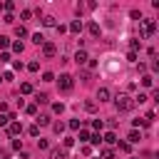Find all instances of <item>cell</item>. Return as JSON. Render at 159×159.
<instances>
[{
    "mask_svg": "<svg viewBox=\"0 0 159 159\" xmlns=\"http://www.w3.org/2000/svg\"><path fill=\"white\" fill-rule=\"evenodd\" d=\"M114 107H117V112H129L134 107V99L129 94H117L114 97Z\"/></svg>",
    "mask_w": 159,
    "mask_h": 159,
    "instance_id": "obj_1",
    "label": "cell"
},
{
    "mask_svg": "<svg viewBox=\"0 0 159 159\" xmlns=\"http://www.w3.org/2000/svg\"><path fill=\"white\" fill-rule=\"evenodd\" d=\"M57 84H60V89H62V92H70V89H72V84H75V77H72V75H60Z\"/></svg>",
    "mask_w": 159,
    "mask_h": 159,
    "instance_id": "obj_2",
    "label": "cell"
},
{
    "mask_svg": "<svg viewBox=\"0 0 159 159\" xmlns=\"http://www.w3.org/2000/svg\"><path fill=\"white\" fill-rule=\"evenodd\" d=\"M154 30H157V22H154V20H144L139 37H149V35H154Z\"/></svg>",
    "mask_w": 159,
    "mask_h": 159,
    "instance_id": "obj_3",
    "label": "cell"
},
{
    "mask_svg": "<svg viewBox=\"0 0 159 159\" xmlns=\"http://www.w3.org/2000/svg\"><path fill=\"white\" fill-rule=\"evenodd\" d=\"M55 52H57V47H55L52 42H45V45H42V55H45V57H55Z\"/></svg>",
    "mask_w": 159,
    "mask_h": 159,
    "instance_id": "obj_4",
    "label": "cell"
},
{
    "mask_svg": "<svg viewBox=\"0 0 159 159\" xmlns=\"http://www.w3.org/2000/svg\"><path fill=\"white\" fill-rule=\"evenodd\" d=\"M20 132H22V127H20V122H10V124H7V134H10V137H17Z\"/></svg>",
    "mask_w": 159,
    "mask_h": 159,
    "instance_id": "obj_5",
    "label": "cell"
},
{
    "mask_svg": "<svg viewBox=\"0 0 159 159\" xmlns=\"http://www.w3.org/2000/svg\"><path fill=\"white\" fill-rule=\"evenodd\" d=\"M50 159H67V152H65L62 147H55V149L50 152Z\"/></svg>",
    "mask_w": 159,
    "mask_h": 159,
    "instance_id": "obj_6",
    "label": "cell"
},
{
    "mask_svg": "<svg viewBox=\"0 0 159 159\" xmlns=\"http://www.w3.org/2000/svg\"><path fill=\"white\" fill-rule=\"evenodd\" d=\"M67 30H70V32H72V35H80V32H82V22H80V20H72V22H70V27H67Z\"/></svg>",
    "mask_w": 159,
    "mask_h": 159,
    "instance_id": "obj_7",
    "label": "cell"
},
{
    "mask_svg": "<svg viewBox=\"0 0 159 159\" xmlns=\"http://www.w3.org/2000/svg\"><path fill=\"white\" fill-rule=\"evenodd\" d=\"M87 30H89V35H92V37H99V35H102V27H99L97 22H89V25H87Z\"/></svg>",
    "mask_w": 159,
    "mask_h": 159,
    "instance_id": "obj_8",
    "label": "cell"
},
{
    "mask_svg": "<svg viewBox=\"0 0 159 159\" xmlns=\"http://www.w3.org/2000/svg\"><path fill=\"white\" fill-rule=\"evenodd\" d=\"M109 97H112V94H109L107 87H99V89H97V99H99V102H107Z\"/></svg>",
    "mask_w": 159,
    "mask_h": 159,
    "instance_id": "obj_9",
    "label": "cell"
},
{
    "mask_svg": "<svg viewBox=\"0 0 159 159\" xmlns=\"http://www.w3.org/2000/svg\"><path fill=\"white\" fill-rule=\"evenodd\" d=\"M75 62H77V65H84V62H87V52H84V50H77V52H75Z\"/></svg>",
    "mask_w": 159,
    "mask_h": 159,
    "instance_id": "obj_10",
    "label": "cell"
},
{
    "mask_svg": "<svg viewBox=\"0 0 159 159\" xmlns=\"http://www.w3.org/2000/svg\"><path fill=\"white\" fill-rule=\"evenodd\" d=\"M102 142H104V144H117V134H114V132H107V134L102 137Z\"/></svg>",
    "mask_w": 159,
    "mask_h": 159,
    "instance_id": "obj_11",
    "label": "cell"
},
{
    "mask_svg": "<svg viewBox=\"0 0 159 159\" xmlns=\"http://www.w3.org/2000/svg\"><path fill=\"white\" fill-rule=\"evenodd\" d=\"M45 102H50L47 94H45V92H37V94H35V104H45Z\"/></svg>",
    "mask_w": 159,
    "mask_h": 159,
    "instance_id": "obj_12",
    "label": "cell"
},
{
    "mask_svg": "<svg viewBox=\"0 0 159 159\" xmlns=\"http://www.w3.org/2000/svg\"><path fill=\"white\" fill-rule=\"evenodd\" d=\"M142 84H144V87H152V84H154V77H152V75H142Z\"/></svg>",
    "mask_w": 159,
    "mask_h": 159,
    "instance_id": "obj_13",
    "label": "cell"
},
{
    "mask_svg": "<svg viewBox=\"0 0 159 159\" xmlns=\"http://www.w3.org/2000/svg\"><path fill=\"white\" fill-rule=\"evenodd\" d=\"M37 124H40V127H47V124H50V114H40V117H37Z\"/></svg>",
    "mask_w": 159,
    "mask_h": 159,
    "instance_id": "obj_14",
    "label": "cell"
},
{
    "mask_svg": "<svg viewBox=\"0 0 159 159\" xmlns=\"http://www.w3.org/2000/svg\"><path fill=\"white\" fill-rule=\"evenodd\" d=\"M42 25H45V27H52V25H55V17H52V15H45V17H42Z\"/></svg>",
    "mask_w": 159,
    "mask_h": 159,
    "instance_id": "obj_15",
    "label": "cell"
},
{
    "mask_svg": "<svg viewBox=\"0 0 159 159\" xmlns=\"http://www.w3.org/2000/svg\"><path fill=\"white\" fill-rule=\"evenodd\" d=\"M15 35H17V37H27V30H25L22 25H15Z\"/></svg>",
    "mask_w": 159,
    "mask_h": 159,
    "instance_id": "obj_16",
    "label": "cell"
},
{
    "mask_svg": "<svg viewBox=\"0 0 159 159\" xmlns=\"http://www.w3.org/2000/svg\"><path fill=\"white\" fill-rule=\"evenodd\" d=\"M20 92H22V94H30V92H32V84H30V82H22V84H20Z\"/></svg>",
    "mask_w": 159,
    "mask_h": 159,
    "instance_id": "obj_17",
    "label": "cell"
},
{
    "mask_svg": "<svg viewBox=\"0 0 159 159\" xmlns=\"http://www.w3.org/2000/svg\"><path fill=\"white\" fill-rule=\"evenodd\" d=\"M27 134H30V137H40V127H37V124L27 127Z\"/></svg>",
    "mask_w": 159,
    "mask_h": 159,
    "instance_id": "obj_18",
    "label": "cell"
},
{
    "mask_svg": "<svg viewBox=\"0 0 159 159\" xmlns=\"http://www.w3.org/2000/svg\"><path fill=\"white\" fill-rule=\"evenodd\" d=\"M99 159H114V152H112V149H102Z\"/></svg>",
    "mask_w": 159,
    "mask_h": 159,
    "instance_id": "obj_19",
    "label": "cell"
},
{
    "mask_svg": "<svg viewBox=\"0 0 159 159\" xmlns=\"http://www.w3.org/2000/svg\"><path fill=\"white\" fill-rule=\"evenodd\" d=\"M32 42H35V45H45V37H42L40 32H35V35H32Z\"/></svg>",
    "mask_w": 159,
    "mask_h": 159,
    "instance_id": "obj_20",
    "label": "cell"
},
{
    "mask_svg": "<svg viewBox=\"0 0 159 159\" xmlns=\"http://www.w3.org/2000/svg\"><path fill=\"white\" fill-rule=\"evenodd\" d=\"M147 99H149V97H147V94H144V92H139V94H137V97H134V104H137V102H139V104H144V102H147Z\"/></svg>",
    "mask_w": 159,
    "mask_h": 159,
    "instance_id": "obj_21",
    "label": "cell"
},
{
    "mask_svg": "<svg viewBox=\"0 0 159 159\" xmlns=\"http://www.w3.org/2000/svg\"><path fill=\"white\" fill-rule=\"evenodd\" d=\"M25 112L35 117V114H37V104H35V102H32V104H27V107H25Z\"/></svg>",
    "mask_w": 159,
    "mask_h": 159,
    "instance_id": "obj_22",
    "label": "cell"
},
{
    "mask_svg": "<svg viewBox=\"0 0 159 159\" xmlns=\"http://www.w3.org/2000/svg\"><path fill=\"white\" fill-rule=\"evenodd\" d=\"M149 124V119L147 117H139V119H134V127H147Z\"/></svg>",
    "mask_w": 159,
    "mask_h": 159,
    "instance_id": "obj_23",
    "label": "cell"
},
{
    "mask_svg": "<svg viewBox=\"0 0 159 159\" xmlns=\"http://www.w3.org/2000/svg\"><path fill=\"white\" fill-rule=\"evenodd\" d=\"M52 129H55L57 134H62V132H65V122H55V124H52Z\"/></svg>",
    "mask_w": 159,
    "mask_h": 159,
    "instance_id": "obj_24",
    "label": "cell"
},
{
    "mask_svg": "<svg viewBox=\"0 0 159 159\" xmlns=\"http://www.w3.org/2000/svg\"><path fill=\"white\" fill-rule=\"evenodd\" d=\"M80 80H82V82H89V80H92V75H89V72H84V70H80Z\"/></svg>",
    "mask_w": 159,
    "mask_h": 159,
    "instance_id": "obj_25",
    "label": "cell"
},
{
    "mask_svg": "<svg viewBox=\"0 0 159 159\" xmlns=\"http://www.w3.org/2000/svg\"><path fill=\"white\" fill-rule=\"evenodd\" d=\"M139 139H142V134H139L137 129H134V132H129V142H139Z\"/></svg>",
    "mask_w": 159,
    "mask_h": 159,
    "instance_id": "obj_26",
    "label": "cell"
},
{
    "mask_svg": "<svg viewBox=\"0 0 159 159\" xmlns=\"http://www.w3.org/2000/svg\"><path fill=\"white\" fill-rule=\"evenodd\" d=\"M27 70H30V72H37V70H40V62H35V60H32V62L27 65Z\"/></svg>",
    "mask_w": 159,
    "mask_h": 159,
    "instance_id": "obj_27",
    "label": "cell"
},
{
    "mask_svg": "<svg viewBox=\"0 0 159 159\" xmlns=\"http://www.w3.org/2000/svg\"><path fill=\"white\" fill-rule=\"evenodd\" d=\"M84 109H87V112H94V109H97V102H84Z\"/></svg>",
    "mask_w": 159,
    "mask_h": 159,
    "instance_id": "obj_28",
    "label": "cell"
},
{
    "mask_svg": "<svg viewBox=\"0 0 159 159\" xmlns=\"http://www.w3.org/2000/svg\"><path fill=\"white\" fill-rule=\"evenodd\" d=\"M62 109H65V104H62V102H55V104H52V112H57V114H60Z\"/></svg>",
    "mask_w": 159,
    "mask_h": 159,
    "instance_id": "obj_29",
    "label": "cell"
},
{
    "mask_svg": "<svg viewBox=\"0 0 159 159\" xmlns=\"http://www.w3.org/2000/svg\"><path fill=\"white\" fill-rule=\"evenodd\" d=\"M99 142H102L99 134H89V144H99Z\"/></svg>",
    "mask_w": 159,
    "mask_h": 159,
    "instance_id": "obj_30",
    "label": "cell"
},
{
    "mask_svg": "<svg viewBox=\"0 0 159 159\" xmlns=\"http://www.w3.org/2000/svg\"><path fill=\"white\" fill-rule=\"evenodd\" d=\"M10 124V117L7 114H0V127H7Z\"/></svg>",
    "mask_w": 159,
    "mask_h": 159,
    "instance_id": "obj_31",
    "label": "cell"
},
{
    "mask_svg": "<svg viewBox=\"0 0 159 159\" xmlns=\"http://www.w3.org/2000/svg\"><path fill=\"white\" fill-rule=\"evenodd\" d=\"M20 17H22V20H30V17H32V10H22Z\"/></svg>",
    "mask_w": 159,
    "mask_h": 159,
    "instance_id": "obj_32",
    "label": "cell"
},
{
    "mask_svg": "<svg viewBox=\"0 0 159 159\" xmlns=\"http://www.w3.org/2000/svg\"><path fill=\"white\" fill-rule=\"evenodd\" d=\"M80 139H82V142H89V132L82 129V132H80Z\"/></svg>",
    "mask_w": 159,
    "mask_h": 159,
    "instance_id": "obj_33",
    "label": "cell"
},
{
    "mask_svg": "<svg viewBox=\"0 0 159 159\" xmlns=\"http://www.w3.org/2000/svg\"><path fill=\"white\" fill-rule=\"evenodd\" d=\"M70 147H75V139L72 137H65V149H70Z\"/></svg>",
    "mask_w": 159,
    "mask_h": 159,
    "instance_id": "obj_34",
    "label": "cell"
},
{
    "mask_svg": "<svg viewBox=\"0 0 159 159\" xmlns=\"http://www.w3.org/2000/svg\"><path fill=\"white\" fill-rule=\"evenodd\" d=\"M10 45V37H5V35H0V47H7Z\"/></svg>",
    "mask_w": 159,
    "mask_h": 159,
    "instance_id": "obj_35",
    "label": "cell"
},
{
    "mask_svg": "<svg viewBox=\"0 0 159 159\" xmlns=\"http://www.w3.org/2000/svg\"><path fill=\"white\" fill-rule=\"evenodd\" d=\"M2 7H5V10H7V12H10V10H12V7H15V2H12V0H7V2H2Z\"/></svg>",
    "mask_w": 159,
    "mask_h": 159,
    "instance_id": "obj_36",
    "label": "cell"
},
{
    "mask_svg": "<svg viewBox=\"0 0 159 159\" xmlns=\"http://www.w3.org/2000/svg\"><path fill=\"white\" fill-rule=\"evenodd\" d=\"M129 15H132V20H142V12H139V10H132Z\"/></svg>",
    "mask_w": 159,
    "mask_h": 159,
    "instance_id": "obj_37",
    "label": "cell"
},
{
    "mask_svg": "<svg viewBox=\"0 0 159 159\" xmlns=\"http://www.w3.org/2000/svg\"><path fill=\"white\" fill-rule=\"evenodd\" d=\"M129 47H132V52H137V50H139V40H132V42H129Z\"/></svg>",
    "mask_w": 159,
    "mask_h": 159,
    "instance_id": "obj_38",
    "label": "cell"
},
{
    "mask_svg": "<svg viewBox=\"0 0 159 159\" xmlns=\"http://www.w3.org/2000/svg\"><path fill=\"white\" fill-rule=\"evenodd\" d=\"M12 52H22V42H12Z\"/></svg>",
    "mask_w": 159,
    "mask_h": 159,
    "instance_id": "obj_39",
    "label": "cell"
},
{
    "mask_svg": "<svg viewBox=\"0 0 159 159\" xmlns=\"http://www.w3.org/2000/svg\"><path fill=\"white\" fill-rule=\"evenodd\" d=\"M42 80H45V82H52V80H55V75H52V72H45V75H42Z\"/></svg>",
    "mask_w": 159,
    "mask_h": 159,
    "instance_id": "obj_40",
    "label": "cell"
},
{
    "mask_svg": "<svg viewBox=\"0 0 159 159\" xmlns=\"http://www.w3.org/2000/svg\"><path fill=\"white\" fill-rule=\"evenodd\" d=\"M70 129H80V119H70Z\"/></svg>",
    "mask_w": 159,
    "mask_h": 159,
    "instance_id": "obj_41",
    "label": "cell"
},
{
    "mask_svg": "<svg viewBox=\"0 0 159 159\" xmlns=\"http://www.w3.org/2000/svg\"><path fill=\"white\" fill-rule=\"evenodd\" d=\"M119 152H129V142H119Z\"/></svg>",
    "mask_w": 159,
    "mask_h": 159,
    "instance_id": "obj_42",
    "label": "cell"
},
{
    "mask_svg": "<svg viewBox=\"0 0 159 159\" xmlns=\"http://www.w3.org/2000/svg\"><path fill=\"white\" fill-rule=\"evenodd\" d=\"M102 124H104L102 119H94V122H92V127H94V129H102Z\"/></svg>",
    "mask_w": 159,
    "mask_h": 159,
    "instance_id": "obj_43",
    "label": "cell"
},
{
    "mask_svg": "<svg viewBox=\"0 0 159 159\" xmlns=\"http://www.w3.org/2000/svg\"><path fill=\"white\" fill-rule=\"evenodd\" d=\"M37 147L40 149H47V139H37Z\"/></svg>",
    "mask_w": 159,
    "mask_h": 159,
    "instance_id": "obj_44",
    "label": "cell"
},
{
    "mask_svg": "<svg viewBox=\"0 0 159 159\" xmlns=\"http://www.w3.org/2000/svg\"><path fill=\"white\" fill-rule=\"evenodd\" d=\"M0 159H10V152L7 149H0Z\"/></svg>",
    "mask_w": 159,
    "mask_h": 159,
    "instance_id": "obj_45",
    "label": "cell"
},
{
    "mask_svg": "<svg viewBox=\"0 0 159 159\" xmlns=\"http://www.w3.org/2000/svg\"><path fill=\"white\" fill-rule=\"evenodd\" d=\"M0 82H2V75H0Z\"/></svg>",
    "mask_w": 159,
    "mask_h": 159,
    "instance_id": "obj_46",
    "label": "cell"
}]
</instances>
